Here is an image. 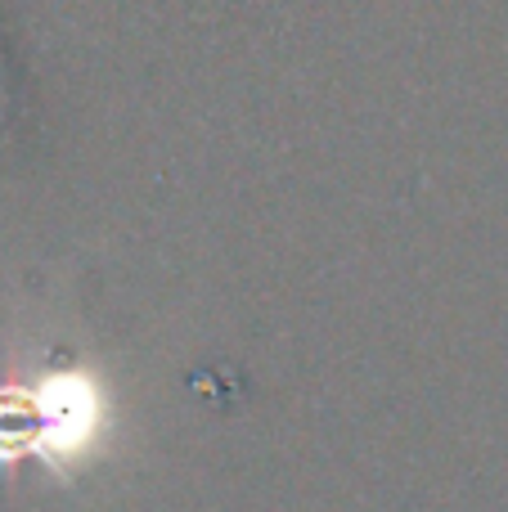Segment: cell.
Instances as JSON below:
<instances>
[{"instance_id": "6da1fadb", "label": "cell", "mask_w": 508, "mask_h": 512, "mask_svg": "<svg viewBox=\"0 0 508 512\" xmlns=\"http://www.w3.org/2000/svg\"><path fill=\"white\" fill-rule=\"evenodd\" d=\"M104 432V391L86 373H54L32 387H0V463H81Z\"/></svg>"}]
</instances>
